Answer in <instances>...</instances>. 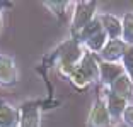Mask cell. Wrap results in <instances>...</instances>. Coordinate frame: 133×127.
<instances>
[{
	"label": "cell",
	"instance_id": "10",
	"mask_svg": "<svg viewBox=\"0 0 133 127\" xmlns=\"http://www.w3.org/2000/svg\"><path fill=\"white\" fill-rule=\"evenodd\" d=\"M99 22H101L102 29H104V32L108 34V37L111 39H118L119 36H121V31H123V27H121V22L116 19L114 15H109V14H102V15L97 17Z\"/></svg>",
	"mask_w": 133,
	"mask_h": 127
},
{
	"label": "cell",
	"instance_id": "18",
	"mask_svg": "<svg viewBox=\"0 0 133 127\" xmlns=\"http://www.w3.org/2000/svg\"><path fill=\"white\" fill-rule=\"evenodd\" d=\"M121 127H128V125H125V124H123V125H121Z\"/></svg>",
	"mask_w": 133,
	"mask_h": 127
},
{
	"label": "cell",
	"instance_id": "12",
	"mask_svg": "<svg viewBox=\"0 0 133 127\" xmlns=\"http://www.w3.org/2000/svg\"><path fill=\"white\" fill-rule=\"evenodd\" d=\"M125 71H123L121 66L114 65V63H99V76H101V80L104 81L106 85H111L114 80H116L119 75H123Z\"/></svg>",
	"mask_w": 133,
	"mask_h": 127
},
{
	"label": "cell",
	"instance_id": "7",
	"mask_svg": "<svg viewBox=\"0 0 133 127\" xmlns=\"http://www.w3.org/2000/svg\"><path fill=\"white\" fill-rule=\"evenodd\" d=\"M126 53V46L125 42L119 39H111L106 42V46L101 51V58L104 63H116L119 58H123Z\"/></svg>",
	"mask_w": 133,
	"mask_h": 127
},
{
	"label": "cell",
	"instance_id": "3",
	"mask_svg": "<svg viewBox=\"0 0 133 127\" xmlns=\"http://www.w3.org/2000/svg\"><path fill=\"white\" fill-rule=\"evenodd\" d=\"M74 39H77L78 42H84L85 47L89 51H92V53H101L102 47L108 42V34L104 32L99 19H94L92 22L87 24L77 34V37H74Z\"/></svg>",
	"mask_w": 133,
	"mask_h": 127
},
{
	"label": "cell",
	"instance_id": "1",
	"mask_svg": "<svg viewBox=\"0 0 133 127\" xmlns=\"http://www.w3.org/2000/svg\"><path fill=\"white\" fill-rule=\"evenodd\" d=\"M99 78V63L90 53H84L82 59L75 66L74 73L70 75V80L75 86L78 88H85L89 83Z\"/></svg>",
	"mask_w": 133,
	"mask_h": 127
},
{
	"label": "cell",
	"instance_id": "15",
	"mask_svg": "<svg viewBox=\"0 0 133 127\" xmlns=\"http://www.w3.org/2000/svg\"><path fill=\"white\" fill-rule=\"evenodd\" d=\"M123 61H125V68H126V71H128V76L133 80V47H130L125 53Z\"/></svg>",
	"mask_w": 133,
	"mask_h": 127
},
{
	"label": "cell",
	"instance_id": "2",
	"mask_svg": "<svg viewBox=\"0 0 133 127\" xmlns=\"http://www.w3.org/2000/svg\"><path fill=\"white\" fill-rule=\"evenodd\" d=\"M82 56H84V51L77 39H72V41H66L65 44H62V47L56 53L60 73L70 76L74 73L75 66L78 65V61L82 59Z\"/></svg>",
	"mask_w": 133,
	"mask_h": 127
},
{
	"label": "cell",
	"instance_id": "4",
	"mask_svg": "<svg viewBox=\"0 0 133 127\" xmlns=\"http://www.w3.org/2000/svg\"><path fill=\"white\" fill-rule=\"evenodd\" d=\"M94 10L96 2H77L75 4L74 19H72V32L75 37L87 24L94 20Z\"/></svg>",
	"mask_w": 133,
	"mask_h": 127
},
{
	"label": "cell",
	"instance_id": "9",
	"mask_svg": "<svg viewBox=\"0 0 133 127\" xmlns=\"http://www.w3.org/2000/svg\"><path fill=\"white\" fill-rule=\"evenodd\" d=\"M109 92L114 93V95H118V97H121V98H125V100H128L130 97H131V93H133L131 78L126 73L119 75V76L109 85Z\"/></svg>",
	"mask_w": 133,
	"mask_h": 127
},
{
	"label": "cell",
	"instance_id": "11",
	"mask_svg": "<svg viewBox=\"0 0 133 127\" xmlns=\"http://www.w3.org/2000/svg\"><path fill=\"white\" fill-rule=\"evenodd\" d=\"M19 124V108L0 102V127H16Z\"/></svg>",
	"mask_w": 133,
	"mask_h": 127
},
{
	"label": "cell",
	"instance_id": "6",
	"mask_svg": "<svg viewBox=\"0 0 133 127\" xmlns=\"http://www.w3.org/2000/svg\"><path fill=\"white\" fill-rule=\"evenodd\" d=\"M109 124H111V115L108 112V107L101 98H97L90 108L87 127H109Z\"/></svg>",
	"mask_w": 133,
	"mask_h": 127
},
{
	"label": "cell",
	"instance_id": "13",
	"mask_svg": "<svg viewBox=\"0 0 133 127\" xmlns=\"http://www.w3.org/2000/svg\"><path fill=\"white\" fill-rule=\"evenodd\" d=\"M128 100H125V98H121V97H118V95H114V93H111L109 92V95H108V112H109V115L111 117H119V115H123V112L126 110V107H128Z\"/></svg>",
	"mask_w": 133,
	"mask_h": 127
},
{
	"label": "cell",
	"instance_id": "5",
	"mask_svg": "<svg viewBox=\"0 0 133 127\" xmlns=\"http://www.w3.org/2000/svg\"><path fill=\"white\" fill-rule=\"evenodd\" d=\"M41 119V104L39 102H26L19 108V127H39Z\"/></svg>",
	"mask_w": 133,
	"mask_h": 127
},
{
	"label": "cell",
	"instance_id": "17",
	"mask_svg": "<svg viewBox=\"0 0 133 127\" xmlns=\"http://www.w3.org/2000/svg\"><path fill=\"white\" fill-rule=\"evenodd\" d=\"M123 120H125V125L133 127V107H126V110L123 112Z\"/></svg>",
	"mask_w": 133,
	"mask_h": 127
},
{
	"label": "cell",
	"instance_id": "16",
	"mask_svg": "<svg viewBox=\"0 0 133 127\" xmlns=\"http://www.w3.org/2000/svg\"><path fill=\"white\" fill-rule=\"evenodd\" d=\"M44 5H46V7H50V9H53V12L60 15V14H63V9L68 7L70 4H68V2H46Z\"/></svg>",
	"mask_w": 133,
	"mask_h": 127
},
{
	"label": "cell",
	"instance_id": "8",
	"mask_svg": "<svg viewBox=\"0 0 133 127\" xmlns=\"http://www.w3.org/2000/svg\"><path fill=\"white\" fill-rule=\"evenodd\" d=\"M17 81V68L10 56L0 54V83L14 85Z\"/></svg>",
	"mask_w": 133,
	"mask_h": 127
},
{
	"label": "cell",
	"instance_id": "14",
	"mask_svg": "<svg viewBox=\"0 0 133 127\" xmlns=\"http://www.w3.org/2000/svg\"><path fill=\"white\" fill-rule=\"evenodd\" d=\"M121 27H123L121 36L125 39V42L133 44V14H126L123 22H121Z\"/></svg>",
	"mask_w": 133,
	"mask_h": 127
}]
</instances>
